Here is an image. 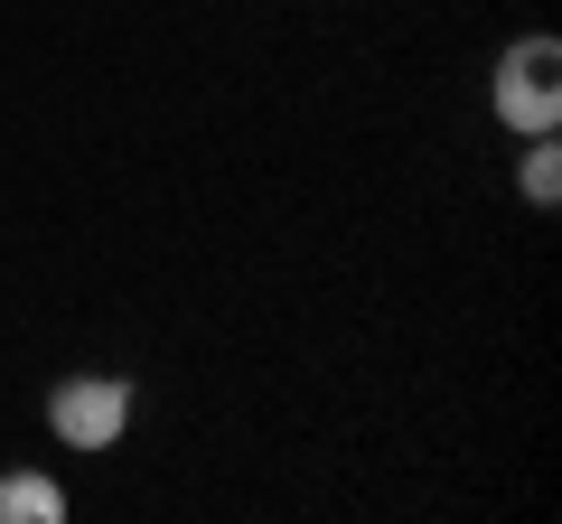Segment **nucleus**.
Wrapping results in <instances>:
<instances>
[{
	"mask_svg": "<svg viewBox=\"0 0 562 524\" xmlns=\"http://www.w3.org/2000/svg\"><path fill=\"white\" fill-rule=\"evenodd\" d=\"M487 113L506 122V141L562 132V38H543V29L506 38L497 66H487Z\"/></svg>",
	"mask_w": 562,
	"mask_h": 524,
	"instance_id": "f257e3e1",
	"label": "nucleus"
},
{
	"mask_svg": "<svg viewBox=\"0 0 562 524\" xmlns=\"http://www.w3.org/2000/svg\"><path fill=\"white\" fill-rule=\"evenodd\" d=\"M516 197H525V206H553V197H562V150H553V132H535V141H525Z\"/></svg>",
	"mask_w": 562,
	"mask_h": 524,
	"instance_id": "20e7f679",
	"label": "nucleus"
},
{
	"mask_svg": "<svg viewBox=\"0 0 562 524\" xmlns=\"http://www.w3.org/2000/svg\"><path fill=\"white\" fill-rule=\"evenodd\" d=\"M47 431H57L66 449H85V459H103V449L132 431V384L103 375V365L57 375V384H47Z\"/></svg>",
	"mask_w": 562,
	"mask_h": 524,
	"instance_id": "f03ea898",
	"label": "nucleus"
},
{
	"mask_svg": "<svg viewBox=\"0 0 562 524\" xmlns=\"http://www.w3.org/2000/svg\"><path fill=\"white\" fill-rule=\"evenodd\" d=\"M0 524H66V487L47 468H10L0 478Z\"/></svg>",
	"mask_w": 562,
	"mask_h": 524,
	"instance_id": "7ed1b4c3",
	"label": "nucleus"
}]
</instances>
